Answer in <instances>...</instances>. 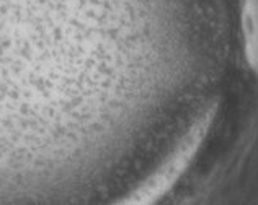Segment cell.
Masks as SVG:
<instances>
[{
  "label": "cell",
  "mask_w": 258,
  "mask_h": 205,
  "mask_svg": "<svg viewBox=\"0 0 258 205\" xmlns=\"http://www.w3.org/2000/svg\"><path fill=\"white\" fill-rule=\"evenodd\" d=\"M242 33L247 62L258 73V0L242 2Z\"/></svg>",
  "instance_id": "6da1fadb"
}]
</instances>
